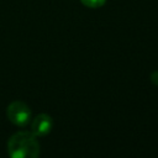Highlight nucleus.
I'll list each match as a JSON object with an SVG mask.
<instances>
[{
  "label": "nucleus",
  "mask_w": 158,
  "mask_h": 158,
  "mask_svg": "<svg viewBox=\"0 0 158 158\" xmlns=\"http://www.w3.org/2000/svg\"><path fill=\"white\" fill-rule=\"evenodd\" d=\"M7 151L12 158H37L40 154L37 136L32 131H19L9 138Z\"/></svg>",
  "instance_id": "1"
},
{
  "label": "nucleus",
  "mask_w": 158,
  "mask_h": 158,
  "mask_svg": "<svg viewBox=\"0 0 158 158\" xmlns=\"http://www.w3.org/2000/svg\"><path fill=\"white\" fill-rule=\"evenodd\" d=\"M6 116L11 123H14L19 127H23L30 122L32 112L27 104H25L23 101L16 100V101H12L7 106Z\"/></svg>",
  "instance_id": "2"
},
{
  "label": "nucleus",
  "mask_w": 158,
  "mask_h": 158,
  "mask_svg": "<svg viewBox=\"0 0 158 158\" xmlns=\"http://www.w3.org/2000/svg\"><path fill=\"white\" fill-rule=\"evenodd\" d=\"M53 126V120L49 115L47 114H38L31 123V131L37 136V137H42L49 133V131L52 130Z\"/></svg>",
  "instance_id": "3"
},
{
  "label": "nucleus",
  "mask_w": 158,
  "mask_h": 158,
  "mask_svg": "<svg viewBox=\"0 0 158 158\" xmlns=\"http://www.w3.org/2000/svg\"><path fill=\"white\" fill-rule=\"evenodd\" d=\"M80 2L86 6V7H90V9H98L100 6H102L106 0H80Z\"/></svg>",
  "instance_id": "4"
},
{
  "label": "nucleus",
  "mask_w": 158,
  "mask_h": 158,
  "mask_svg": "<svg viewBox=\"0 0 158 158\" xmlns=\"http://www.w3.org/2000/svg\"><path fill=\"white\" fill-rule=\"evenodd\" d=\"M151 81L154 84V85H158V70L153 72L151 74Z\"/></svg>",
  "instance_id": "5"
}]
</instances>
